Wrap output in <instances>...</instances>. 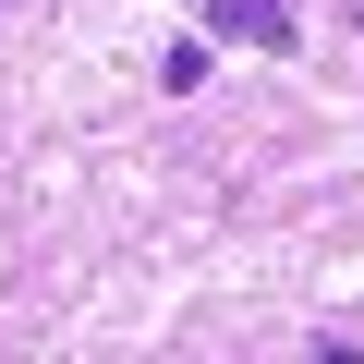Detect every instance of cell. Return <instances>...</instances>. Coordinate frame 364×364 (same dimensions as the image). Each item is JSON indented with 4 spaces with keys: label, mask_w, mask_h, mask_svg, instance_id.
I'll use <instances>...</instances> for the list:
<instances>
[{
    "label": "cell",
    "mask_w": 364,
    "mask_h": 364,
    "mask_svg": "<svg viewBox=\"0 0 364 364\" xmlns=\"http://www.w3.org/2000/svg\"><path fill=\"white\" fill-rule=\"evenodd\" d=\"M207 37H231V49H291V0H207Z\"/></svg>",
    "instance_id": "6da1fadb"
},
{
    "label": "cell",
    "mask_w": 364,
    "mask_h": 364,
    "mask_svg": "<svg viewBox=\"0 0 364 364\" xmlns=\"http://www.w3.org/2000/svg\"><path fill=\"white\" fill-rule=\"evenodd\" d=\"M207 73H219V37H182V49H170V61H158V85H170V97H195V85H207Z\"/></svg>",
    "instance_id": "7a4b0ae2"
},
{
    "label": "cell",
    "mask_w": 364,
    "mask_h": 364,
    "mask_svg": "<svg viewBox=\"0 0 364 364\" xmlns=\"http://www.w3.org/2000/svg\"><path fill=\"white\" fill-rule=\"evenodd\" d=\"M352 13H364V0H352Z\"/></svg>",
    "instance_id": "3957f363"
}]
</instances>
